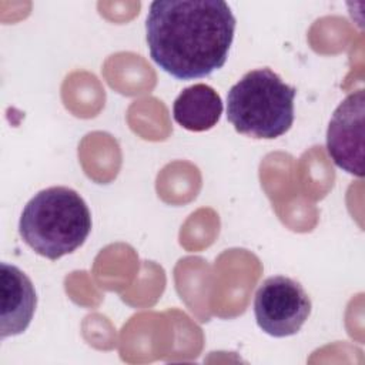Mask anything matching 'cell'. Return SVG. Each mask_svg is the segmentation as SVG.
Here are the masks:
<instances>
[{"label": "cell", "mask_w": 365, "mask_h": 365, "mask_svg": "<svg viewBox=\"0 0 365 365\" xmlns=\"http://www.w3.org/2000/svg\"><path fill=\"white\" fill-rule=\"evenodd\" d=\"M235 33V17L221 0H155L145 20L153 61L178 80L221 68Z\"/></svg>", "instance_id": "obj_1"}, {"label": "cell", "mask_w": 365, "mask_h": 365, "mask_svg": "<svg viewBox=\"0 0 365 365\" xmlns=\"http://www.w3.org/2000/svg\"><path fill=\"white\" fill-rule=\"evenodd\" d=\"M36 305L37 295L30 278L19 267L1 262V339L26 331Z\"/></svg>", "instance_id": "obj_6"}, {"label": "cell", "mask_w": 365, "mask_h": 365, "mask_svg": "<svg viewBox=\"0 0 365 365\" xmlns=\"http://www.w3.org/2000/svg\"><path fill=\"white\" fill-rule=\"evenodd\" d=\"M364 90L354 91L334 111L327 130V151L342 171L364 175Z\"/></svg>", "instance_id": "obj_5"}, {"label": "cell", "mask_w": 365, "mask_h": 365, "mask_svg": "<svg viewBox=\"0 0 365 365\" xmlns=\"http://www.w3.org/2000/svg\"><path fill=\"white\" fill-rule=\"evenodd\" d=\"M295 94L297 88L271 68L251 70L227 94V120L240 134L274 140L294 123Z\"/></svg>", "instance_id": "obj_3"}, {"label": "cell", "mask_w": 365, "mask_h": 365, "mask_svg": "<svg viewBox=\"0 0 365 365\" xmlns=\"http://www.w3.org/2000/svg\"><path fill=\"white\" fill-rule=\"evenodd\" d=\"M91 231V214L83 197L63 185L38 191L23 208L21 240L38 255L56 261L84 244Z\"/></svg>", "instance_id": "obj_2"}, {"label": "cell", "mask_w": 365, "mask_h": 365, "mask_svg": "<svg viewBox=\"0 0 365 365\" xmlns=\"http://www.w3.org/2000/svg\"><path fill=\"white\" fill-rule=\"evenodd\" d=\"M222 114V100L210 86L198 83L184 88L173 104L174 120L185 130L207 131Z\"/></svg>", "instance_id": "obj_7"}, {"label": "cell", "mask_w": 365, "mask_h": 365, "mask_svg": "<svg viewBox=\"0 0 365 365\" xmlns=\"http://www.w3.org/2000/svg\"><path fill=\"white\" fill-rule=\"evenodd\" d=\"M311 308V298L302 285L285 275L267 278L255 292L257 324L265 334L275 338L295 335L308 319Z\"/></svg>", "instance_id": "obj_4"}]
</instances>
